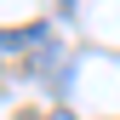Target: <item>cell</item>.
<instances>
[{
	"label": "cell",
	"instance_id": "7a4b0ae2",
	"mask_svg": "<svg viewBox=\"0 0 120 120\" xmlns=\"http://www.w3.org/2000/svg\"><path fill=\"white\" fill-rule=\"evenodd\" d=\"M46 120H74V114H69V109H57V114H46Z\"/></svg>",
	"mask_w": 120,
	"mask_h": 120
},
{
	"label": "cell",
	"instance_id": "6da1fadb",
	"mask_svg": "<svg viewBox=\"0 0 120 120\" xmlns=\"http://www.w3.org/2000/svg\"><path fill=\"white\" fill-rule=\"evenodd\" d=\"M6 52H23V46H46V23H29V29H6L0 34Z\"/></svg>",
	"mask_w": 120,
	"mask_h": 120
}]
</instances>
